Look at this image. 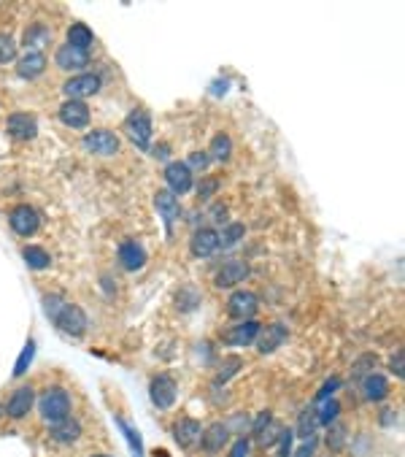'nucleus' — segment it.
Segmentation results:
<instances>
[{
    "instance_id": "f257e3e1",
    "label": "nucleus",
    "mask_w": 405,
    "mask_h": 457,
    "mask_svg": "<svg viewBox=\"0 0 405 457\" xmlns=\"http://www.w3.org/2000/svg\"><path fill=\"white\" fill-rule=\"evenodd\" d=\"M43 312L49 314V319L57 325V331H62L65 335H73L79 338L87 331V314L81 312L79 306L73 303H65L60 295H46L43 298Z\"/></svg>"
},
{
    "instance_id": "f03ea898",
    "label": "nucleus",
    "mask_w": 405,
    "mask_h": 457,
    "mask_svg": "<svg viewBox=\"0 0 405 457\" xmlns=\"http://www.w3.org/2000/svg\"><path fill=\"white\" fill-rule=\"evenodd\" d=\"M38 412L46 422H60L71 414V395L65 393L62 387H52L38 398Z\"/></svg>"
},
{
    "instance_id": "7ed1b4c3",
    "label": "nucleus",
    "mask_w": 405,
    "mask_h": 457,
    "mask_svg": "<svg viewBox=\"0 0 405 457\" xmlns=\"http://www.w3.org/2000/svg\"><path fill=\"white\" fill-rule=\"evenodd\" d=\"M124 130H127L130 141L138 146V149H149V141H152V117L143 108H135L124 119Z\"/></svg>"
},
{
    "instance_id": "20e7f679",
    "label": "nucleus",
    "mask_w": 405,
    "mask_h": 457,
    "mask_svg": "<svg viewBox=\"0 0 405 457\" xmlns=\"http://www.w3.org/2000/svg\"><path fill=\"white\" fill-rule=\"evenodd\" d=\"M84 149L98 157H111L119 152V136L111 130H92L84 136Z\"/></svg>"
},
{
    "instance_id": "39448f33",
    "label": "nucleus",
    "mask_w": 405,
    "mask_h": 457,
    "mask_svg": "<svg viewBox=\"0 0 405 457\" xmlns=\"http://www.w3.org/2000/svg\"><path fill=\"white\" fill-rule=\"evenodd\" d=\"M101 76L98 73H79V76H73V79H68L65 82V95H68V101H84V98H92L98 89H101Z\"/></svg>"
},
{
    "instance_id": "423d86ee",
    "label": "nucleus",
    "mask_w": 405,
    "mask_h": 457,
    "mask_svg": "<svg viewBox=\"0 0 405 457\" xmlns=\"http://www.w3.org/2000/svg\"><path fill=\"white\" fill-rule=\"evenodd\" d=\"M149 395H152V403L157 406V409H170L173 406V400H176V382H173V376L168 374H160L152 379V384H149Z\"/></svg>"
},
{
    "instance_id": "0eeeda50",
    "label": "nucleus",
    "mask_w": 405,
    "mask_h": 457,
    "mask_svg": "<svg viewBox=\"0 0 405 457\" xmlns=\"http://www.w3.org/2000/svg\"><path fill=\"white\" fill-rule=\"evenodd\" d=\"M8 222H11V230L17 235H33L40 228V214L33 206H17L11 211Z\"/></svg>"
},
{
    "instance_id": "6e6552de",
    "label": "nucleus",
    "mask_w": 405,
    "mask_h": 457,
    "mask_svg": "<svg viewBox=\"0 0 405 457\" xmlns=\"http://www.w3.org/2000/svg\"><path fill=\"white\" fill-rule=\"evenodd\" d=\"M257 306H260V300H257L254 292H233L230 300H227V314L233 319L246 322V319H251L257 314Z\"/></svg>"
},
{
    "instance_id": "1a4fd4ad",
    "label": "nucleus",
    "mask_w": 405,
    "mask_h": 457,
    "mask_svg": "<svg viewBox=\"0 0 405 457\" xmlns=\"http://www.w3.org/2000/svg\"><path fill=\"white\" fill-rule=\"evenodd\" d=\"M257 335H260V325L254 319L238 322V325H233V328H227L222 333L224 344H230V347H251L257 341Z\"/></svg>"
},
{
    "instance_id": "9d476101",
    "label": "nucleus",
    "mask_w": 405,
    "mask_h": 457,
    "mask_svg": "<svg viewBox=\"0 0 405 457\" xmlns=\"http://www.w3.org/2000/svg\"><path fill=\"white\" fill-rule=\"evenodd\" d=\"M6 127H8L11 138H17V141H30V138L38 133V119H36L33 114H27V111H17V114L8 117Z\"/></svg>"
},
{
    "instance_id": "9b49d317",
    "label": "nucleus",
    "mask_w": 405,
    "mask_h": 457,
    "mask_svg": "<svg viewBox=\"0 0 405 457\" xmlns=\"http://www.w3.org/2000/svg\"><path fill=\"white\" fill-rule=\"evenodd\" d=\"M57 114H60L62 125L73 127V130H84V127L89 125V108H87V103H81V101H65Z\"/></svg>"
},
{
    "instance_id": "f8f14e48",
    "label": "nucleus",
    "mask_w": 405,
    "mask_h": 457,
    "mask_svg": "<svg viewBox=\"0 0 405 457\" xmlns=\"http://www.w3.org/2000/svg\"><path fill=\"white\" fill-rule=\"evenodd\" d=\"M200 436H202L200 422L192 419V416H184V419H179L173 425V438L179 441V447H184V449H195L200 444Z\"/></svg>"
},
{
    "instance_id": "ddd939ff",
    "label": "nucleus",
    "mask_w": 405,
    "mask_h": 457,
    "mask_svg": "<svg viewBox=\"0 0 405 457\" xmlns=\"http://www.w3.org/2000/svg\"><path fill=\"white\" fill-rule=\"evenodd\" d=\"M165 182L173 195H184L192 189V171L186 168V163H168L165 168Z\"/></svg>"
},
{
    "instance_id": "4468645a",
    "label": "nucleus",
    "mask_w": 405,
    "mask_h": 457,
    "mask_svg": "<svg viewBox=\"0 0 405 457\" xmlns=\"http://www.w3.org/2000/svg\"><path fill=\"white\" fill-rule=\"evenodd\" d=\"M249 273H251L249 263H243V260H230V263H224L222 268H219V273H216L214 282H216V287L227 290V287L238 284V282H243V279H249Z\"/></svg>"
},
{
    "instance_id": "2eb2a0df",
    "label": "nucleus",
    "mask_w": 405,
    "mask_h": 457,
    "mask_svg": "<svg viewBox=\"0 0 405 457\" xmlns=\"http://www.w3.org/2000/svg\"><path fill=\"white\" fill-rule=\"evenodd\" d=\"M189 249H192L195 257H211L214 252L219 249V233L211 228L195 230V235L189 241Z\"/></svg>"
},
{
    "instance_id": "dca6fc26",
    "label": "nucleus",
    "mask_w": 405,
    "mask_h": 457,
    "mask_svg": "<svg viewBox=\"0 0 405 457\" xmlns=\"http://www.w3.org/2000/svg\"><path fill=\"white\" fill-rule=\"evenodd\" d=\"M117 257H119L122 268L124 270H141L146 266V252L138 241H122L119 244V252H117Z\"/></svg>"
},
{
    "instance_id": "f3484780",
    "label": "nucleus",
    "mask_w": 405,
    "mask_h": 457,
    "mask_svg": "<svg viewBox=\"0 0 405 457\" xmlns=\"http://www.w3.org/2000/svg\"><path fill=\"white\" fill-rule=\"evenodd\" d=\"M54 63L60 65L62 71H84L87 63H89V52H84V49H73V46H60L57 52H54Z\"/></svg>"
},
{
    "instance_id": "a211bd4d",
    "label": "nucleus",
    "mask_w": 405,
    "mask_h": 457,
    "mask_svg": "<svg viewBox=\"0 0 405 457\" xmlns=\"http://www.w3.org/2000/svg\"><path fill=\"white\" fill-rule=\"evenodd\" d=\"M227 438H230V428H227L224 422H214V425H208V428L202 430L200 444L208 455H216V452H222L224 449Z\"/></svg>"
},
{
    "instance_id": "6ab92c4d",
    "label": "nucleus",
    "mask_w": 405,
    "mask_h": 457,
    "mask_svg": "<svg viewBox=\"0 0 405 457\" xmlns=\"http://www.w3.org/2000/svg\"><path fill=\"white\" fill-rule=\"evenodd\" d=\"M43 71H46L43 52H30L27 49L22 57H17V76H22V79H38Z\"/></svg>"
},
{
    "instance_id": "aec40b11",
    "label": "nucleus",
    "mask_w": 405,
    "mask_h": 457,
    "mask_svg": "<svg viewBox=\"0 0 405 457\" xmlns=\"http://www.w3.org/2000/svg\"><path fill=\"white\" fill-rule=\"evenodd\" d=\"M33 403H36V393H33V387H20L17 393L8 398V403H6V414L11 416V419H22V416H27V412L33 409Z\"/></svg>"
},
{
    "instance_id": "412c9836",
    "label": "nucleus",
    "mask_w": 405,
    "mask_h": 457,
    "mask_svg": "<svg viewBox=\"0 0 405 457\" xmlns=\"http://www.w3.org/2000/svg\"><path fill=\"white\" fill-rule=\"evenodd\" d=\"M281 341H286V328H284L281 322H273V325H267V328H260V335H257V349L263 354L273 352V349H279L281 347Z\"/></svg>"
},
{
    "instance_id": "4be33fe9",
    "label": "nucleus",
    "mask_w": 405,
    "mask_h": 457,
    "mask_svg": "<svg viewBox=\"0 0 405 457\" xmlns=\"http://www.w3.org/2000/svg\"><path fill=\"white\" fill-rule=\"evenodd\" d=\"M157 211L162 214L165 228H168V233H170V230H173V222H176V219H179V214H182L179 201H176V195H173L170 189H162V192H157Z\"/></svg>"
},
{
    "instance_id": "5701e85b",
    "label": "nucleus",
    "mask_w": 405,
    "mask_h": 457,
    "mask_svg": "<svg viewBox=\"0 0 405 457\" xmlns=\"http://www.w3.org/2000/svg\"><path fill=\"white\" fill-rule=\"evenodd\" d=\"M49 38H52V30H49V24H43V22H33V24H27L24 27V46L30 49V52H40L38 46H43V43H49Z\"/></svg>"
},
{
    "instance_id": "b1692460",
    "label": "nucleus",
    "mask_w": 405,
    "mask_h": 457,
    "mask_svg": "<svg viewBox=\"0 0 405 457\" xmlns=\"http://www.w3.org/2000/svg\"><path fill=\"white\" fill-rule=\"evenodd\" d=\"M52 438L57 441V444H71V441H76V438L81 436V425L76 422V419H60V422H54L52 425Z\"/></svg>"
},
{
    "instance_id": "393cba45",
    "label": "nucleus",
    "mask_w": 405,
    "mask_h": 457,
    "mask_svg": "<svg viewBox=\"0 0 405 457\" xmlns=\"http://www.w3.org/2000/svg\"><path fill=\"white\" fill-rule=\"evenodd\" d=\"M92 41H95V33L84 24V22H76V24H71L68 27V46H73V49H89L92 46Z\"/></svg>"
},
{
    "instance_id": "a878e982",
    "label": "nucleus",
    "mask_w": 405,
    "mask_h": 457,
    "mask_svg": "<svg viewBox=\"0 0 405 457\" xmlns=\"http://www.w3.org/2000/svg\"><path fill=\"white\" fill-rule=\"evenodd\" d=\"M362 390H364V398H367V400L378 403V400H384L386 395H389V384H386L384 376L370 374L362 379Z\"/></svg>"
},
{
    "instance_id": "bb28decb",
    "label": "nucleus",
    "mask_w": 405,
    "mask_h": 457,
    "mask_svg": "<svg viewBox=\"0 0 405 457\" xmlns=\"http://www.w3.org/2000/svg\"><path fill=\"white\" fill-rule=\"evenodd\" d=\"M22 257H24V263H27V268H33V270L49 268V263H52L49 252L40 249V247H27V249L22 252Z\"/></svg>"
},
{
    "instance_id": "cd10ccee",
    "label": "nucleus",
    "mask_w": 405,
    "mask_h": 457,
    "mask_svg": "<svg viewBox=\"0 0 405 457\" xmlns=\"http://www.w3.org/2000/svg\"><path fill=\"white\" fill-rule=\"evenodd\" d=\"M322 406L316 409V419H319V425H332L338 414H341V403L335 400V398H327V400H319Z\"/></svg>"
},
{
    "instance_id": "c85d7f7f",
    "label": "nucleus",
    "mask_w": 405,
    "mask_h": 457,
    "mask_svg": "<svg viewBox=\"0 0 405 457\" xmlns=\"http://www.w3.org/2000/svg\"><path fill=\"white\" fill-rule=\"evenodd\" d=\"M316 428H319V419H316V409H305L300 419H297V436L311 438L316 436Z\"/></svg>"
},
{
    "instance_id": "c756f323",
    "label": "nucleus",
    "mask_w": 405,
    "mask_h": 457,
    "mask_svg": "<svg viewBox=\"0 0 405 457\" xmlns=\"http://www.w3.org/2000/svg\"><path fill=\"white\" fill-rule=\"evenodd\" d=\"M376 363H378L376 354H362V357L351 365V379H354V382H362L364 376H370L376 371Z\"/></svg>"
},
{
    "instance_id": "7c9ffc66",
    "label": "nucleus",
    "mask_w": 405,
    "mask_h": 457,
    "mask_svg": "<svg viewBox=\"0 0 405 457\" xmlns=\"http://www.w3.org/2000/svg\"><path fill=\"white\" fill-rule=\"evenodd\" d=\"M346 425H341V422H332L330 428H327V447L330 449H335V452H341L346 447Z\"/></svg>"
},
{
    "instance_id": "2f4dec72",
    "label": "nucleus",
    "mask_w": 405,
    "mask_h": 457,
    "mask_svg": "<svg viewBox=\"0 0 405 457\" xmlns=\"http://www.w3.org/2000/svg\"><path fill=\"white\" fill-rule=\"evenodd\" d=\"M230 152H233V141H230V136H227V133H216L214 141H211V154H214L216 160H227Z\"/></svg>"
},
{
    "instance_id": "473e14b6",
    "label": "nucleus",
    "mask_w": 405,
    "mask_h": 457,
    "mask_svg": "<svg viewBox=\"0 0 405 457\" xmlns=\"http://www.w3.org/2000/svg\"><path fill=\"white\" fill-rule=\"evenodd\" d=\"M17 63V41L6 33H0V65Z\"/></svg>"
},
{
    "instance_id": "72a5a7b5",
    "label": "nucleus",
    "mask_w": 405,
    "mask_h": 457,
    "mask_svg": "<svg viewBox=\"0 0 405 457\" xmlns=\"http://www.w3.org/2000/svg\"><path fill=\"white\" fill-rule=\"evenodd\" d=\"M117 425H119L122 433H124V436H127V441H130V449H133V455L143 457V441H141V436H138V433H135V430H133V428H130V425H127L122 416H117Z\"/></svg>"
},
{
    "instance_id": "f704fd0d",
    "label": "nucleus",
    "mask_w": 405,
    "mask_h": 457,
    "mask_svg": "<svg viewBox=\"0 0 405 457\" xmlns=\"http://www.w3.org/2000/svg\"><path fill=\"white\" fill-rule=\"evenodd\" d=\"M246 228H243L241 222H233V225H227L224 233L219 235V247H230V244H235V241H241Z\"/></svg>"
},
{
    "instance_id": "c9c22d12",
    "label": "nucleus",
    "mask_w": 405,
    "mask_h": 457,
    "mask_svg": "<svg viewBox=\"0 0 405 457\" xmlns=\"http://www.w3.org/2000/svg\"><path fill=\"white\" fill-rule=\"evenodd\" d=\"M281 430H284V428L279 425V422H270L267 428H263V433L257 436V441H260L263 447H273V444L279 441V436H281Z\"/></svg>"
},
{
    "instance_id": "e433bc0d",
    "label": "nucleus",
    "mask_w": 405,
    "mask_h": 457,
    "mask_svg": "<svg viewBox=\"0 0 405 457\" xmlns=\"http://www.w3.org/2000/svg\"><path fill=\"white\" fill-rule=\"evenodd\" d=\"M33 352H36V344L33 341H27V347L22 349L20 354V363H17V368H14V376H22L27 368H30V360H33Z\"/></svg>"
},
{
    "instance_id": "4c0bfd02",
    "label": "nucleus",
    "mask_w": 405,
    "mask_h": 457,
    "mask_svg": "<svg viewBox=\"0 0 405 457\" xmlns=\"http://www.w3.org/2000/svg\"><path fill=\"white\" fill-rule=\"evenodd\" d=\"M216 187H219V179H216V176H205V179H200V184H198L200 201H208V198L216 192Z\"/></svg>"
},
{
    "instance_id": "58836bf2",
    "label": "nucleus",
    "mask_w": 405,
    "mask_h": 457,
    "mask_svg": "<svg viewBox=\"0 0 405 457\" xmlns=\"http://www.w3.org/2000/svg\"><path fill=\"white\" fill-rule=\"evenodd\" d=\"M292 436H295V433H292L289 428H284L281 436H279V441H276V444H279V452H276V457H292Z\"/></svg>"
},
{
    "instance_id": "ea45409f",
    "label": "nucleus",
    "mask_w": 405,
    "mask_h": 457,
    "mask_svg": "<svg viewBox=\"0 0 405 457\" xmlns=\"http://www.w3.org/2000/svg\"><path fill=\"white\" fill-rule=\"evenodd\" d=\"M224 363H227V365H224V371H219V376H216V384H219V387L227 384V379H230V376L241 368V360H238V357H230V360H224Z\"/></svg>"
},
{
    "instance_id": "a19ab883",
    "label": "nucleus",
    "mask_w": 405,
    "mask_h": 457,
    "mask_svg": "<svg viewBox=\"0 0 405 457\" xmlns=\"http://www.w3.org/2000/svg\"><path fill=\"white\" fill-rule=\"evenodd\" d=\"M270 422H273V414H270V412H260L257 419L251 422V433H254V436H260V433H263V428H267Z\"/></svg>"
},
{
    "instance_id": "79ce46f5",
    "label": "nucleus",
    "mask_w": 405,
    "mask_h": 457,
    "mask_svg": "<svg viewBox=\"0 0 405 457\" xmlns=\"http://www.w3.org/2000/svg\"><path fill=\"white\" fill-rule=\"evenodd\" d=\"M338 387H341V379H338V376H332V379H327V382H324V387H322V390H319V395H316V400H327V398H330V395L335 393Z\"/></svg>"
},
{
    "instance_id": "37998d69",
    "label": "nucleus",
    "mask_w": 405,
    "mask_h": 457,
    "mask_svg": "<svg viewBox=\"0 0 405 457\" xmlns=\"http://www.w3.org/2000/svg\"><path fill=\"white\" fill-rule=\"evenodd\" d=\"M389 368H392V374L397 376V379H403V376H405V368H403V349H397V352L392 354V360H389Z\"/></svg>"
},
{
    "instance_id": "c03bdc74",
    "label": "nucleus",
    "mask_w": 405,
    "mask_h": 457,
    "mask_svg": "<svg viewBox=\"0 0 405 457\" xmlns=\"http://www.w3.org/2000/svg\"><path fill=\"white\" fill-rule=\"evenodd\" d=\"M314 455H316V436L305 438V444L292 457H314Z\"/></svg>"
},
{
    "instance_id": "a18cd8bd",
    "label": "nucleus",
    "mask_w": 405,
    "mask_h": 457,
    "mask_svg": "<svg viewBox=\"0 0 405 457\" xmlns=\"http://www.w3.org/2000/svg\"><path fill=\"white\" fill-rule=\"evenodd\" d=\"M186 168H189V171H192V168H208V154H202V152H192L189 160H186Z\"/></svg>"
},
{
    "instance_id": "49530a36",
    "label": "nucleus",
    "mask_w": 405,
    "mask_h": 457,
    "mask_svg": "<svg viewBox=\"0 0 405 457\" xmlns=\"http://www.w3.org/2000/svg\"><path fill=\"white\" fill-rule=\"evenodd\" d=\"M230 457H249V441H246V438H238L235 447H233V452H230Z\"/></svg>"
},
{
    "instance_id": "de8ad7c7",
    "label": "nucleus",
    "mask_w": 405,
    "mask_h": 457,
    "mask_svg": "<svg viewBox=\"0 0 405 457\" xmlns=\"http://www.w3.org/2000/svg\"><path fill=\"white\" fill-rule=\"evenodd\" d=\"M214 219H216V222H224V219H227V208L224 206L214 208Z\"/></svg>"
},
{
    "instance_id": "09e8293b",
    "label": "nucleus",
    "mask_w": 405,
    "mask_h": 457,
    "mask_svg": "<svg viewBox=\"0 0 405 457\" xmlns=\"http://www.w3.org/2000/svg\"><path fill=\"white\" fill-rule=\"evenodd\" d=\"M392 419H395V414H392V409H384V414H381V422H384V425H389Z\"/></svg>"
},
{
    "instance_id": "8fccbe9b",
    "label": "nucleus",
    "mask_w": 405,
    "mask_h": 457,
    "mask_svg": "<svg viewBox=\"0 0 405 457\" xmlns=\"http://www.w3.org/2000/svg\"><path fill=\"white\" fill-rule=\"evenodd\" d=\"M92 457H111V455H92Z\"/></svg>"
},
{
    "instance_id": "3c124183",
    "label": "nucleus",
    "mask_w": 405,
    "mask_h": 457,
    "mask_svg": "<svg viewBox=\"0 0 405 457\" xmlns=\"http://www.w3.org/2000/svg\"><path fill=\"white\" fill-rule=\"evenodd\" d=\"M0 416H3V406H0Z\"/></svg>"
}]
</instances>
